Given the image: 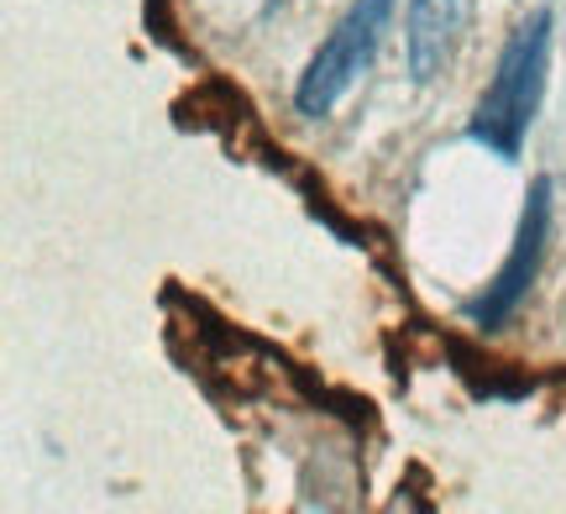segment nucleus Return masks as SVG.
I'll list each match as a JSON object with an SVG mask.
<instances>
[{
  "label": "nucleus",
  "instance_id": "obj_1",
  "mask_svg": "<svg viewBox=\"0 0 566 514\" xmlns=\"http://www.w3.org/2000/svg\"><path fill=\"white\" fill-rule=\"evenodd\" d=\"M551 74V11H530L514 38L504 42V53L493 63L483 101L467 122V137L483 143L493 158H520L535 116H541V95H546Z\"/></svg>",
  "mask_w": 566,
  "mask_h": 514
},
{
  "label": "nucleus",
  "instance_id": "obj_2",
  "mask_svg": "<svg viewBox=\"0 0 566 514\" xmlns=\"http://www.w3.org/2000/svg\"><path fill=\"white\" fill-rule=\"evenodd\" d=\"M394 6H399V0H352V6H346V17L331 27V38L315 48V59L304 63L300 90H294L300 116H331V111L342 105V95L363 80L373 53H378Z\"/></svg>",
  "mask_w": 566,
  "mask_h": 514
},
{
  "label": "nucleus",
  "instance_id": "obj_3",
  "mask_svg": "<svg viewBox=\"0 0 566 514\" xmlns=\"http://www.w3.org/2000/svg\"><path fill=\"white\" fill-rule=\"evenodd\" d=\"M551 179H535L525 195V210H520V231H514V248H509L504 268L493 273V284L478 294V300H467V321L472 326H504L514 310L525 305L530 284H535V273H541V258H546V242H551Z\"/></svg>",
  "mask_w": 566,
  "mask_h": 514
},
{
  "label": "nucleus",
  "instance_id": "obj_4",
  "mask_svg": "<svg viewBox=\"0 0 566 514\" xmlns=\"http://www.w3.org/2000/svg\"><path fill=\"white\" fill-rule=\"evenodd\" d=\"M472 6L478 0H409L405 59L415 84H436L457 63V48L472 27Z\"/></svg>",
  "mask_w": 566,
  "mask_h": 514
}]
</instances>
